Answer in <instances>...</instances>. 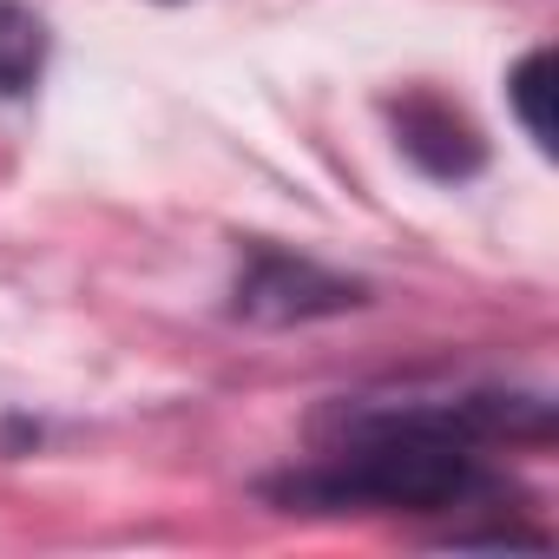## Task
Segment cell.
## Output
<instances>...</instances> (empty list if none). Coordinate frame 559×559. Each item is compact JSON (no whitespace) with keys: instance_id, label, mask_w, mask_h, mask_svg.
Masks as SVG:
<instances>
[{"instance_id":"obj_1","label":"cell","mask_w":559,"mask_h":559,"mask_svg":"<svg viewBox=\"0 0 559 559\" xmlns=\"http://www.w3.org/2000/svg\"><path fill=\"white\" fill-rule=\"evenodd\" d=\"M349 304H356V284L323 276L317 263H290V257H257L237 276V310L257 323H304V317H330Z\"/></svg>"},{"instance_id":"obj_2","label":"cell","mask_w":559,"mask_h":559,"mask_svg":"<svg viewBox=\"0 0 559 559\" xmlns=\"http://www.w3.org/2000/svg\"><path fill=\"white\" fill-rule=\"evenodd\" d=\"M395 126H402V152L428 171V178H467V171H480V132L454 112V106H441V99H408L402 112H395Z\"/></svg>"},{"instance_id":"obj_3","label":"cell","mask_w":559,"mask_h":559,"mask_svg":"<svg viewBox=\"0 0 559 559\" xmlns=\"http://www.w3.org/2000/svg\"><path fill=\"white\" fill-rule=\"evenodd\" d=\"M40 67H47V27H40V14H27L21 0H0V99L34 93Z\"/></svg>"},{"instance_id":"obj_4","label":"cell","mask_w":559,"mask_h":559,"mask_svg":"<svg viewBox=\"0 0 559 559\" xmlns=\"http://www.w3.org/2000/svg\"><path fill=\"white\" fill-rule=\"evenodd\" d=\"M507 86H513L520 119H526V139H533L539 152H552V53H526Z\"/></svg>"}]
</instances>
